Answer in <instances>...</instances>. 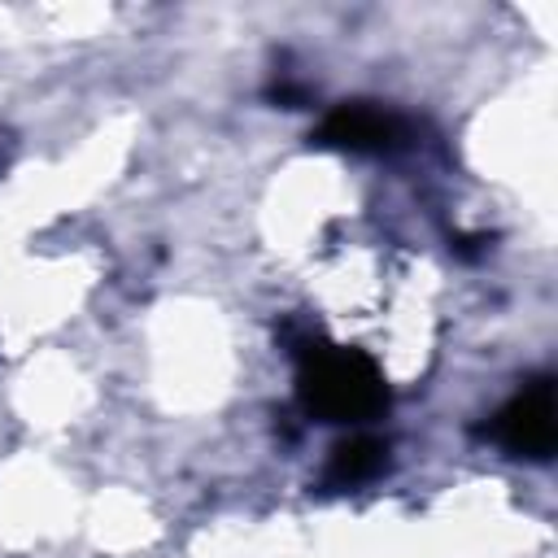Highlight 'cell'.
Returning a JSON list of instances; mask_svg holds the SVG:
<instances>
[{
    "instance_id": "cell-2",
    "label": "cell",
    "mask_w": 558,
    "mask_h": 558,
    "mask_svg": "<svg viewBox=\"0 0 558 558\" xmlns=\"http://www.w3.org/2000/svg\"><path fill=\"white\" fill-rule=\"evenodd\" d=\"M493 436L527 458H549L554 453V388L541 379L532 384L523 397H514L497 418H493Z\"/></svg>"
},
{
    "instance_id": "cell-1",
    "label": "cell",
    "mask_w": 558,
    "mask_h": 558,
    "mask_svg": "<svg viewBox=\"0 0 558 558\" xmlns=\"http://www.w3.org/2000/svg\"><path fill=\"white\" fill-rule=\"evenodd\" d=\"M301 397L323 418H371L384 410V379L357 353L310 349L301 366Z\"/></svg>"
},
{
    "instance_id": "cell-4",
    "label": "cell",
    "mask_w": 558,
    "mask_h": 558,
    "mask_svg": "<svg viewBox=\"0 0 558 558\" xmlns=\"http://www.w3.org/2000/svg\"><path fill=\"white\" fill-rule=\"evenodd\" d=\"M379 466H384V445L371 440V436H357V440H344V445L331 453L327 480H331V484H357V480H371Z\"/></svg>"
},
{
    "instance_id": "cell-3",
    "label": "cell",
    "mask_w": 558,
    "mask_h": 558,
    "mask_svg": "<svg viewBox=\"0 0 558 558\" xmlns=\"http://www.w3.org/2000/svg\"><path fill=\"white\" fill-rule=\"evenodd\" d=\"M323 140L353 153H384L401 140V122L375 105H344L323 122Z\"/></svg>"
}]
</instances>
